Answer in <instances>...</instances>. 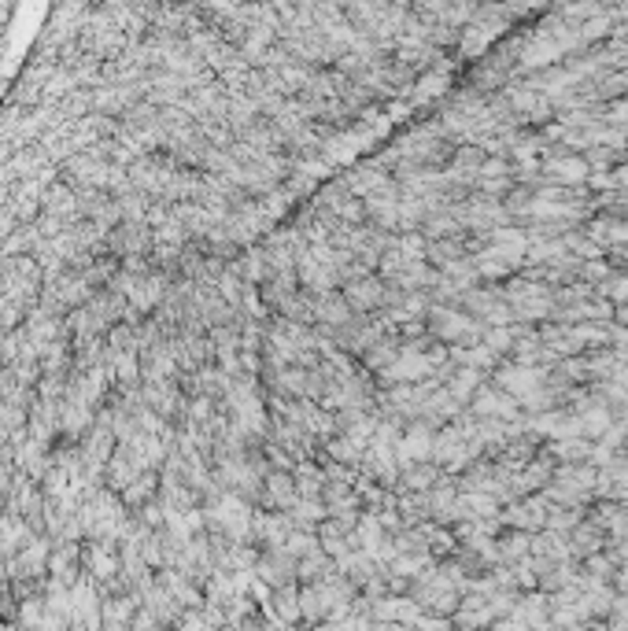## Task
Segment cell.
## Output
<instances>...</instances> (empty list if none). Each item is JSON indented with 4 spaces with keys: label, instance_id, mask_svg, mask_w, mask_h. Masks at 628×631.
<instances>
[{
    "label": "cell",
    "instance_id": "obj_1",
    "mask_svg": "<svg viewBox=\"0 0 628 631\" xmlns=\"http://www.w3.org/2000/svg\"><path fill=\"white\" fill-rule=\"evenodd\" d=\"M107 543L111 539H96L93 547L81 550V569L89 572V576H96V580H115L122 572V562L115 557V550H111Z\"/></svg>",
    "mask_w": 628,
    "mask_h": 631
},
{
    "label": "cell",
    "instance_id": "obj_3",
    "mask_svg": "<svg viewBox=\"0 0 628 631\" xmlns=\"http://www.w3.org/2000/svg\"><path fill=\"white\" fill-rule=\"evenodd\" d=\"M215 513H218L215 521H218L222 528H230V532H248V524H251V517H248V513H244V510L237 506L233 498L218 502V510H215Z\"/></svg>",
    "mask_w": 628,
    "mask_h": 631
},
{
    "label": "cell",
    "instance_id": "obj_5",
    "mask_svg": "<svg viewBox=\"0 0 628 631\" xmlns=\"http://www.w3.org/2000/svg\"><path fill=\"white\" fill-rule=\"evenodd\" d=\"M314 314H318V318H325V321H344V318H348V307L340 303V299L325 295V299H322V307L314 310Z\"/></svg>",
    "mask_w": 628,
    "mask_h": 631
},
{
    "label": "cell",
    "instance_id": "obj_4",
    "mask_svg": "<svg viewBox=\"0 0 628 631\" xmlns=\"http://www.w3.org/2000/svg\"><path fill=\"white\" fill-rule=\"evenodd\" d=\"M130 606H133L130 598H111V602H104V620H107V624H122L126 616H130Z\"/></svg>",
    "mask_w": 628,
    "mask_h": 631
},
{
    "label": "cell",
    "instance_id": "obj_7",
    "mask_svg": "<svg viewBox=\"0 0 628 631\" xmlns=\"http://www.w3.org/2000/svg\"><path fill=\"white\" fill-rule=\"evenodd\" d=\"M403 451H414V458H425V451H433V439L425 436V432H414V436L403 443Z\"/></svg>",
    "mask_w": 628,
    "mask_h": 631
},
{
    "label": "cell",
    "instance_id": "obj_6",
    "mask_svg": "<svg viewBox=\"0 0 628 631\" xmlns=\"http://www.w3.org/2000/svg\"><path fill=\"white\" fill-rule=\"evenodd\" d=\"M270 495H274L277 506L292 502V480H289V477H270Z\"/></svg>",
    "mask_w": 628,
    "mask_h": 631
},
{
    "label": "cell",
    "instance_id": "obj_8",
    "mask_svg": "<svg viewBox=\"0 0 628 631\" xmlns=\"http://www.w3.org/2000/svg\"><path fill=\"white\" fill-rule=\"evenodd\" d=\"M348 295L355 303H377V284L369 288V284H359V288H348Z\"/></svg>",
    "mask_w": 628,
    "mask_h": 631
},
{
    "label": "cell",
    "instance_id": "obj_2",
    "mask_svg": "<svg viewBox=\"0 0 628 631\" xmlns=\"http://www.w3.org/2000/svg\"><path fill=\"white\" fill-rule=\"evenodd\" d=\"M45 207L52 214H60V218H74L78 214V196L67 189V185H55L52 192H45Z\"/></svg>",
    "mask_w": 628,
    "mask_h": 631
}]
</instances>
